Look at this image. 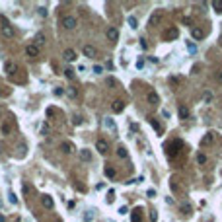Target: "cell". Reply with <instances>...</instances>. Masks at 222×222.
Here are the masks:
<instances>
[{"instance_id": "6da1fadb", "label": "cell", "mask_w": 222, "mask_h": 222, "mask_svg": "<svg viewBox=\"0 0 222 222\" xmlns=\"http://www.w3.org/2000/svg\"><path fill=\"white\" fill-rule=\"evenodd\" d=\"M177 37H179V29L173 28V25L164 31V41H173V39H177Z\"/></svg>"}, {"instance_id": "7a4b0ae2", "label": "cell", "mask_w": 222, "mask_h": 222, "mask_svg": "<svg viewBox=\"0 0 222 222\" xmlns=\"http://www.w3.org/2000/svg\"><path fill=\"white\" fill-rule=\"evenodd\" d=\"M146 102L150 103V105H154V107H158V105H160V96L156 94V90H148V94H146Z\"/></svg>"}, {"instance_id": "3957f363", "label": "cell", "mask_w": 222, "mask_h": 222, "mask_svg": "<svg viewBox=\"0 0 222 222\" xmlns=\"http://www.w3.org/2000/svg\"><path fill=\"white\" fill-rule=\"evenodd\" d=\"M61 24H62V28H65V29H74V28H76V20H74L72 16H65V18L61 20Z\"/></svg>"}, {"instance_id": "277c9868", "label": "cell", "mask_w": 222, "mask_h": 222, "mask_svg": "<svg viewBox=\"0 0 222 222\" xmlns=\"http://www.w3.org/2000/svg\"><path fill=\"white\" fill-rule=\"evenodd\" d=\"M0 33H2V37H6V39H10V37H14V28L10 24H4V25H0Z\"/></svg>"}, {"instance_id": "5b68a950", "label": "cell", "mask_w": 222, "mask_h": 222, "mask_svg": "<svg viewBox=\"0 0 222 222\" xmlns=\"http://www.w3.org/2000/svg\"><path fill=\"white\" fill-rule=\"evenodd\" d=\"M82 53H84V57H88V59H96V55H98V51H96L94 45H84Z\"/></svg>"}, {"instance_id": "8992f818", "label": "cell", "mask_w": 222, "mask_h": 222, "mask_svg": "<svg viewBox=\"0 0 222 222\" xmlns=\"http://www.w3.org/2000/svg\"><path fill=\"white\" fill-rule=\"evenodd\" d=\"M96 148L102 152V154H107V152H109V142L105 140V139H99V140L96 142Z\"/></svg>"}, {"instance_id": "52a82bcc", "label": "cell", "mask_w": 222, "mask_h": 222, "mask_svg": "<svg viewBox=\"0 0 222 222\" xmlns=\"http://www.w3.org/2000/svg\"><path fill=\"white\" fill-rule=\"evenodd\" d=\"M4 72H6V74H16V72H18V65H16L14 61H6V65H4Z\"/></svg>"}, {"instance_id": "ba28073f", "label": "cell", "mask_w": 222, "mask_h": 222, "mask_svg": "<svg viewBox=\"0 0 222 222\" xmlns=\"http://www.w3.org/2000/svg\"><path fill=\"white\" fill-rule=\"evenodd\" d=\"M24 51H25V55H28L29 59H35V57L39 55V49H37V45H28Z\"/></svg>"}, {"instance_id": "9c48e42d", "label": "cell", "mask_w": 222, "mask_h": 222, "mask_svg": "<svg viewBox=\"0 0 222 222\" xmlns=\"http://www.w3.org/2000/svg\"><path fill=\"white\" fill-rule=\"evenodd\" d=\"M107 39L111 41V43H115V41L119 39V29L117 28H109L107 29Z\"/></svg>"}, {"instance_id": "30bf717a", "label": "cell", "mask_w": 222, "mask_h": 222, "mask_svg": "<svg viewBox=\"0 0 222 222\" xmlns=\"http://www.w3.org/2000/svg\"><path fill=\"white\" fill-rule=\"evenodd\" d=\"M41 205H43L45 209H49V210H51L53 207H55V201H53L49 195H43V197H41Z\"/></svg>"}, {"instance_id": "8fae6325", "label": "cell", "mask_w": 222, "mask_h": 222, "mask_svg": "<svg viewBox=\"0 0 222 222\" xmlns=\"http://www.w3.org/2000/svg\"><path fill=\"white\" fill-rule=\"evenodd\" d=\"M160 20H162V12H158V10H156V12L150 16V20H148V25H158V24H160Z\"/></svg>"}, {"instance_id": "7c38bea8", "label": "cell", "mask_w": 222, "mask_h": 222, "mask_svg": "<svg viewBox=\"0 0 222 222\" xmlns=\"http://www.w3.org/2000/svg\"><path fill=\"white\" fill-rule=\"evenodd\" d=\"M213 140H214V133H207L203 136V140H201V146H209V144H213Z\"/></svg>"}, {"instance_id": "4fadbf2b", "label": "cell", "mask_w": 222, "mask_h": 222, "mask_svg": "<svg viewBox=\"0 0 222 222\" xmlns=\"http://www.w3.org/2000/svg\"><path fill=\"white\" fill-rule=\"evenodd\" d=\"M62 57H65V59H66V61H70V62L78 59V57H76V51H72V49H66L65 53H62Z\"/></svg>"}, {"instance_id": "5bb4252c", "label": "cell", "mask_w": 222, "mask_h": 222, "mask_svg": "<svg viewBox=\"0 0 222 222\" xmlns=\"http://www.w3.org/2000/svg\"><path fill=\"white\" fill-rule=\"evenodd\" d=\"M191 37H193V39H203V37H205V33H203V29H199V28H191Z\"/></svg>"}, {"instance_id": "9a60e30c", "label": "cell", "mask_w": 222, "mask_h": 222, "mask_svg": "<svg viewBox=\"0 0 222 222\" xmlns=\"http://www.w3.org/2000/svg\"><path fill=\"white\" fill-rule=\"evenodd\" d=\"M177 146H179V142L177 140H173L172 144H170V148H168V154H170V158H173L177 154Z\"/></svg>"}, {"instance_id": "2e32d148", "label": "cell", "mask_w": 222, "mask_h": 222, "mask_svg": "<svg viewBox=\"0 0 222 222\" xmlns=\"http://www.w3.org/2000/svg\"><path fill=\"white\" fill-rule=\"evenodd\" d=\"M61 150H62V154H72L74 148H72L70 142H62V144H61Z\"/></svg>"}, {"instance_id": "e0dca14e", "label": "cell", "mask_w": 222, "mask_h": 222, "mask_svg": "<svg viewBox=\"0 0 222 222\" xmlns=\"http://www.w3.org/2000/svg\"><path fill=\"white\" fill-rule=\"evenodd\" d=\"M80 158L84 162H90V160H92V152H90L88 148H84V150H80Z\"/></svg>"}, {"instance_id": "ac0fdd59", "label": "cell", "mask_w": 222, "mask_h": 222, "mask_svg": "<svg viewBox=\"0 0 222 222\" xmlns=\"http://www.w3.org/2000/svg\"><path fill=\"white\" fill-rule=\"evenodd\" d=\"M111 109H113L115 113H121V111L125 109V103H123V102H113V105H111Z\"/></svg>"}, {"instance_id": "d6986e66", "label": "cell", "mask_w": 222, "mask_h": 222, "mask_svg": "<svg viewBox=\"0 0 222 222\" xmlns=\"http://www.w3.org/2000/svg\"><path fill=\"white\" fill-rule=\"evenodd\" d=\"M179 119H189V109L185 107V105H181V107H179Z\"/></svg>"}, {"instance_id": "ffe728a7", "label": "cell", "mask_w": 222, "mask_h": 222, "mask_svg": "<svg viewBox=\"0 0 222 222\" xmlns=\"http://www.w3.org/2000/svg\"><path fill=\"white\" fill-rule=\"evenodd\" d=\"M133 222H142V210L140 209L133 210Z\"/></svg>"}, {"instance_id": "44dd1931", "label": "cell", "mask_w": 222, "mask_h": 222, "mask_svg": "<svg viewBox=\"0 0 222 222\" xmlns=\"http://www.w3.org/2000/svg\"><path fill=\"white\" fill-rule=\"evenodd\" d=\"M117 156L123 158V160H127V158H129V152H127L125 146H119V148H117Z\"/></svg>"}, {"instance_id": "7402d4cb", "label": "cell", "mask_w": 222, "mask_h": 222, "mask_svg": "<svg viewBox=\"0 0 222 222\" xmlns=\"http://www.w3.org/2000/svg\"><path fill=\"white\" fill-rule=\"evenodd\" d=\"M39 133L47 136V135H49V133H51V127H49V125H47V123H41V125H39Z\"/></svg>"}, {"instance_id": "603a6c76", "label": "cell", "mask_w": 222, "mask_h": 222, "mask_svg": "<svg viewBox=\"0 0 222 222\" xmlns=\"http://www.w3.org/2000/svg\"><path fill=\"white\" fill-rule=\"evenodd\" d=\"M210 6L214 8V12H218V14H222V0H214Z\"/></svg>"}, {"instance_id": "cb8c5ba5", "label": "cell", "mask_w": 222, "mask_h": 222, "mask_svg": "<svg viewBox=\"0 0 222 222\" xmlns=\"http://www.w3.org/2000/svg\"><path fill=\"white\" fill-rule=\"evenodd\" d=\"M179 210H181L183 214H191V205H187V203L179 205Z\"/></svg>"}, {"instance_id": "d4e9b609", "label": "cell", "mask_w": 222, "mask_h": 222, "mask_svg": "<svg viewBox=\"0 0 222 222\" xmlns=\"http://www.w3.org/2000/svg\"><path fill=\"white\" fill-rule=\"evenodd\" d=\"M127 22H129V25H131V28H133V29L136 28V25H139V20H136V18H135V16H131V18H129V20H127Z\"/></svg>"}, {"instance_id": "484cf974", "label": "cell", "mask_w": 222, "mask_h": 222, "mask_svg": "<svg viewBox=\"0 0 222 222\" xmlns=\"http://www.w3.org/2000/svg\"><path fill=\"white\" fill-rule=\"evenodd\" d=\"M45 39H47L45 33H37V35H35V41H37L39 45H43V43H45Z\"/></svg>"}, {"instance_id": "4316f807", "label": "cell", "mask_w": 222, "mask_h": 222, "mask_svg": "<svg viewBox=\"0 0 222 222\" xmlns=\"http://www.w3.org/2000/svg\"><path fill=\"white\" fill-rule=\"evenodd\" d=\"M105 176H107V177H115V176H117V173H115V170H113V168H105Z\"/></svg>"}, {"instance_id": "83f0119b", "label": "cell", "mask_w": 222, "mask_h": 222, "mask_svg": "<svg viewBox=\"0 0 222 222\" xmlns=\"http://www.w3.org/2000/svg\"><path fill=\"white\" fill-rule=\"evenodd\" d=\"M66 94H68L70 98H78V90H76V88H68V90H66Z\"/></svg>"}, {"instance_id": "f1b7e54d", "label": "cell", "mask_w": 222, "mask_h": 222, "mask_svg": "<svg viewBox=\"0 0 222 222\" xmlns=\"http://www.w3.org/2000/svg\"><path fill=\"white\" fill-rule=\"evenodd\" d=\"M203 99H205V103H210V102H213V94H210V92H205L203 94Z\"/></svg>"}, {"instance_id": "f546056e", "label": "cell", "mask_w": 222, "mask_h": 222, "mask_svg": "<svg viewBox=\"0 0 222 222\" xmlns=\"http://www.w3.org/2000/svg\"><path fill=\"white\" fill-rule=\"evenodd\" d=\"M65 76L68 78V80H72V78L76 76V74H74V70H72V68H66V70H65Z\"/></svg>"}, {"instance_id": "4dcf8cb0", "label": "cell", "mask_w": 222, "mask_h": 222, "mask_svg": "<svg viewBox=\"0 0 222 222\" xmlns=\"http://www.w3.org/2000/svg\"><path fill=\"white\" fill-rule=\"evenodd\" d=\"M187 49H189V53H197V45H193L191 41H187Z\"/></svg>"}, {"instance_id": "1f68e13d", "label": "cell", "mask_w": 222, "mask_h": 222, "mask_svg": "<svg viewBox=\"0 0 222 222\" xmlns=\"http://www.w3.org/2000/svg\"><path fill=\"white\" fill-rule=\"evenodd\" d=\"M150 125H152V127H154V129L158 131V133H160V131H162V129H160V123H158V121H156V119H150Z\"/></svg>"}, {"instance_id": "d6a6232c", "label": "cell", "mask_w": 222, "mask_h": 222, "mask_svg": "<svg viewBox=\"0 0 222 222\" xmlns=\"http://www.w3.org/2000/svg\"><path fill=\"white\" fill-rule=\"evenodd\" d=\"M10 131H12V127H10L8 123H4V125H2V133H4V135H10Z\"/></svg>"}, {"instance_id": "836d02e7", "label": "cell", "mask_w": 222, "mask_h": 222, "mask_svg": "<svg viewBox=\"0 0 222 222\" xmlns=\"http://www.w3.org/2000/svg\"><path fill=\"white\" fill-rule=\"evenodd\" d=\"M197 162L199 164H207V156H205V154H199L197 156Z\"/></svg>"}, {"instance_id": "e575fe53", "label": "cell", "mask_w": 222, "mask_h": 222, "mask_svg": "<svg viewBox=\"0 0 222 222\" xmlns=\"http://www.w3.org/2000/svg\"><path fill=\"white\" fill-rule=\"evenodd\" d=\"M94 72H96V74H102V72H103V66L96 65V66H94Z\"/></svg>"}, {"instance_id": "d590c367", "label": "cell", "mask_w": 222, "mask_h": 222, "mask_svg": "<svg viewBox=\"0 0 222 222\" xmlns=\"http://www.w3.org/2000/svg\"><path fill=\"white\" fill-rule=\"evenodd\" d=\"M72 123H74V125H82V117H80V115H76V117H74V121H72Z\"/></svg>"}, {"instance_id": "8d00e7d4", "label": "cell", "mask_w": 222, "mask_h": 222, "mask_svg": "<svg viewBox=\"0 0 222 222\" xmlns=\"http://www.w3.org/2000/svg\"><path fill=\"white\" fill-rule=\"evenodd\" d=\"M10 203H12V205H16V203H18V197H16L14 193H10Z\"/></svg>"}, {"instance_id": "74e56055", "label": "cell", "mask_w": 222, "mask_h": 222, "mask_svg": "<svg viewBox=\"0 0 222 222\" xmlns=\"http://www.w3.org/2000/svg\"><path fill=\"white\" fill-rule=\"evenodd\" d=\"M62 94H65V90H62V88H55V96H62Z\"/></svg>"}, {"instance_id": "f35d334b", "label": "cell", "mask_w": 222, "mask_h": 222, "mask_svg": "<svg viewBox=\"0 0 222 222\" xmlns=\"http://www.w3.org/2000/svg\"><path fill=\"white\" fill-rule=\"evenodd\" d=\"M39 14L45 18V16H47V8H45V6H43V8H39Z\"/></svg>"}, {"instance_id": "ab89813d", "label": "cell", "mask_w": 222, "mask_h": 222, "mask_svg": "<svg viewBox=\"0 0 222 222\" xmlns=\"http://www.w3.org/2000/svg\"><path fill=\"white\" fill-rule=\"evenodd\" d=\"M150 220L156 222V220H158V214H156V213H150Z\"/></svg>"}, {"instance_id": "60d3db41", "label": "cell", "mask_w": 222, "mask_h": 222, "mask_svg": "<svg viewBox=\"0 0 222 222\" xmlns=\"http://www.w3.org/2000/svg\"><path fill=\"white\" fill-rule=\"evenodd\" d=\"M105 84H107V86H115V80H113V78H107V82H105Z\"/></svg>"}, {"instance_id": "b9f144b4", "label": "cell", "mask_w": 222, "mask_h": 222, "mask_svg": "<svg viewBox=\"0 0 222 222\" xmlns=\"http://www.w3.org/2000/svg\"><path fill=\"white\" fill-rule=\"evenodd\" d=\"M140 47H142V49H146V47H148V43H146V39H140Z\"/></svg>"}, {"instance_id": "7bdbcfd3", "label": "cell", "mask_w": 222, "mask_h": 222, "mask_svg": "<svg viewBox=\"0 0 222 222\" xmlns=\"http://www.w3.org/2000/svg\"><path fill=\"white\" fill-rule=\"evenodd\" d=\"M142 66H144V61L139 59V62H136V68H142Z\"/></svg>"}, {"instance_id": "ee69618b", "label": "cell", "mask_w": 222, "mask_h": 222, "mask_svg": "<svg viewBox=\"0 0 222 222\" xmlns=\"http://www.w3.org/2000/svg\"><path fill=\"white\" fill-rule=\"evenodd\" d=\"M127 213H129V210H127V207H121V209H119V214H127Z\"/></svg>"}, {"instance_id": "f6af8a7d", "label": "cell", "mask_w": 222, "mask_h": 222, "mask_svg": "<svg viewBox=\"0 0 222 222\" xmlns=\"http://www.w3.org/2000/svg\"><path fill=\"white\" fill-rule=\"evenodd\" d=\"M146 195H148V197H156V191H154V189H150V191H148Z\"/></svg>"}, {"instance_id": "bcb514c9", "label": "cell", "mask_w": 222, "mask_h": 222, "mask_svg": "<svg viewBox=\"0 0 222 222\" xmlns=\"http://www.w3.org/2000/svg\"><path fill=\"white\" fill-rule=\"evenodd\" d=\"M84 220H86V222H88V220H92V213H88V214H84Z\"/></svg>"}, {"instance_id": "7dc6e473", "label": "cell", "mask_w": 222, "mask_h": 222, "mask_svg": "<svg viewBox=\"0 0 222 222\" xmlns=\"http://www.w3.org/2000/svg\"><path fill=\"white\" fill-rule=\"evenodd\" d=\"M0 222H6V218H4V216H2V214H0Z\"/></svg>"}, {"instance_id": "c3c4849f", "label": "cell", "mask_w": 222, "mask_h": 222, "mask_svg": "<svg viewBox=\"0 0 222 222\" xmlns=\"http://www.w3.org/2000/svg\"><path fill=\"white\" fill-rule=\"evenodd\" d=\"M218 78H220V82H222V72H220V76H218Z\"/></svg>"}, {"instance_id": "681fc988", "label": "cell", "mask_w": 222, "mask_h": 222, "mask_svg": "<svg viewBox=\"0 0 222 222\" xmlns=\"http://www.w3.org/2000/svg\"><path fill=\"white\" fill-rule=\"evenodd\" d=\"M0 96H2V92H0Z\"/></svg>"}]
</instances>
